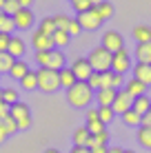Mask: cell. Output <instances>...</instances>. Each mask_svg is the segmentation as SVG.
Returning a JSON list of instances; mask_svg holds the SVG:
<instances>
[{
    "mask_svg": "<svg viewBox=\"0 0 151 153\" xmlns=\"http://www.w3.org/2000/svg\"><path fill=\"white\" fill-rule=\"evenodd\" d=\"M67 102L74 109H87L93 100V89L87 82H76L71 89H67Z\"/></svg>",
    "mask_w": 151,
    "mask_h": 153,
    "instance_id": "6da1fadb",
    "label": "cell"
},
{
    "mask_svg": "<svg viewBox=\"0 0 151 153\" xmlns=\"http://www.w3.org/2000/svg\"><path fill=\"white\" fill-rule=\"evenodd\" d=\"M111 58H113V53H109L105 47L100 45V47H93L91 49V53L87 56V60H89L93 71L105 73V71H111Z\"/></svg>",
    "mask_w": 151,
    "mask_h": 153,
    "instance_id": "7a4b0ae2",
    "label": "cell"
},
{
    "mask_svg": "<svg viewBox=\"0 0 151 153\" xmlns=\"http://www.w3.org/2000/svg\"><path fill=\"white\" fill-rule=\"evenodd\" d=\"M9 115H11V120L18 124V131H27L31 126V122H33L31 109H29V104H25V102H16L13 107H9Z\"/></svg>",
    "mask_w": 151,
    "mask_h": 153,
    "instance_id": "3957f363",
    "label": "cell"
},
{
    "mask_svg": "<svg viewBox=\"0 0 151 153\" xmlns=\"http://www.w3.org/2000/svg\"><path fill=\"white\" fill-rule=\"evenodd\" d=\"M36 76H38V89L40 91H45V93L58 91V87H60L58 71H51V69H47V67H42V69L36 71Z\"/></svg>",
    "mask_w": 151,
    "mask_h": 153,
    "instance_id": "277c9868",
    "label": "cell"
},
{
    "mask_svg": "<svg viewBox=\"0 0 151 153\" xmlns=\"http://www.w3.org/2000/svg\"><path fill=\"white\" fill-rule=\"evenodd\" d=\"M129 69H133V62H131V58H129V51L127 49H120V51H116L111 58V71L113 73H127Z\"/></svg>",
    "mask_w": 151,
    "mask_h": 153,
    "instance_id": "5b68a950",
    "label": "cell"
},
{
    "mask_svg": "<svg viewBox=\"0 0 151 153\" xmlns=\"http://www.w3.org/2000/svg\"><path fill=\"white\" fill-rule=\"evenodd\" d=\"M69 69L74 71V76H76L78 82H87L89 76L93 73V69H91V65H89L87 58H74V62L69 65Z\"/></svg>",
    "mask_w": 151,
    "mask_h": 153,
    "instance_id": "8992f818",
    "label": "cell"
},
{
    "mask_svg": "<svg viewBox=\"0 0 151 153\" xmlns=\"http://www.w3.org/2000/svg\"><path fill=\"white\" fill-rule=\"evenodd\" d=\"M102 47L109 51V53H116V51H120L124 49V40H122V36L118 33V31H113V29H107L105 33H102Z\"/></svg>",
    "mask_w": 151,
    "mask_h": 153,
    "instance_id": "52a82bcc",
    "label": "cell"
},
{
    "mask_svg": "<svg viewBox=\"0 0 151 153\" xmlns=\"http://www.w3.org/2000/svg\"><path fill=\"white\" fill-rule=\"evenodd\" d=\"M131 104H133V96L127 91V89H118L116 91V100H113V104H111V109H113V113H124V111H129L131 109Z\"/></svg>",
    "mask_w": 151,
    "mask_h": 153,
    "instance_id": "ba28073f",
    "label": "cell"
},
{
    "mask_svg": "<svg viewBox=\"0 0 151 153\" xmlns=\"http://www.w3.org/2000/svg\"><path fill=\"white\" fill-rule=\"evenodd\" d=\"M78 22H80V27H82V31H93V29H98L102 25V18L98 16V11L96 9H89V11H82V13H78Z\"/></svg>",
    "mask_w": 151,
    "mask_h": 153,
    "instance_id": "9c48e42d",
    "label": "cell"
},
{
    "mask_svg": "<svg viewBox=\"0 0 151 153\" xmlns=\"http://www.w3.org/2000/svg\"><path fill=\"white\" fill-rule=\"evenodd\" d=\"M33 22H36V16H33L31 9H20V11L13 16V25H16V29H20V31L31 29Z\"/></svg>",
    "mask_w": 151,
    "mask_h": 153,
    "instance_id": "30bf717a",
    "label": "cell"
},
{
    "mask_svg": "<svg viewBox=\"0 0 151 153\" xmlns=\"http://www.w3.org/2000/svg\"><path fill=\"white\" fill-rule=\"evenodd\" d=\"M31 45H33L36 51H51L54 49V40H51V36H45L42 31L36 29L33 36H31Z\"/></svg>",
    "mask_w": 151,
    "mask_h": 153,
    "instance_id": "8fae6325",
    "label": "cell"
},
{
    "mask_svg": "<svg viewBox=\"0 0 151 153\" xmlns=\"http://www.w3.org/2000/svg\"><path fill=\"white\" fill-rule=\"evenodd\" d=\"M25 51H27V45H25V40L20 38V36H11V40H9V49L7 53L13 58V60H22Z\"/></svg>",
    "mask_w": 151,
    "mask_h": 153,
    "instance_id": "7c38bea8",
    "label": "cell"
},
{
    "mask_svg": "<svg viewBox=\"0 0 151 153\" xmlns=\"http://www.w3.org/2000/svg\"><path fill=\"white\" fill-rule=\"evenodd\" d=\"M67 67V56L62 53L60 49H51V56H49V65H47V69L51 71H62Z\"/></svg>",
    "mask_w": 151,
    "mask_h": 153,
    "instance_id": "4fadbf2b",
    "label": "cell"
},
{
    "mask_svg": "<svg viewBox=\"0 0 151 153\" xmlns=\"http://www.w3.org/2000/svg\"><path fill=\"white\" fill-rule=\"evenodd\" d=\"M133 78H136V80H140L142 84H151V65H142V62H136V65H133Z\"/></svg>",
    "mask_w": 151,
    "mask_h": 153,
    "instance_id": "5bb4252c",
    "label": "cell"
},
{
    "mask_svg": "<svg viewBox=\"0 0 151 153\" xmlns=\"http://www.w3.org/2000/svg\"><path fill=\"white\" fill-rule=\"evenodd\" d=\"M136 62H142V65H151V42H142V45H136Z\"/></svg>",
    "mask_w": 151,
    "mask_h": 153,
    "instance_id": "9a60e30c",
    "label": "cell"
},
{
    "mask_svg": "<svg viewBox=\"0 0 151 153\" xmlns=\"http://www.w3.org/2000/svg\"><path fill=\"white\" fill-rule=\"evenodd\" d=\"M96 100H98V107H111L113 100H116V89H98Z\"/></svg>",
    "mask_w": 151,
    "mask_h": 153,
    "instance_id": "2e32d148",
    "label": "cell"
},
{
    "mask_svg": "<svg viewBox=\"0 0 151 153\" xmlns=\"http://www.w3.org/2000/svg\"><path fill=\"white\" fill-rule=\"evenodd\" d=\"M124 89H127L129 93H131L133 98H138V96H147V84H142L140 80H136V78H129L127 84H124Z\"/></svg>",
    "mask_w": 151,
    "mask_h": 153,
    "instance_id": "e0dca14e",
    "label": "cell"
},
{
    "mask_svg": "<svg viewBox=\"0 0 151 153\" xmlns=\"http://www.w3.org/2000/svg\"><path fill=\"white\" fill-rule=\"evenodd\" d=\"M29 71H31V69H29V65H27L25 60H16V62H13V67H11V71H9V76H11L13 80H18V82H20Z\"/></svg>",
    "mask_w": 151,
    "mask_h": 153,
    "instance_id": "ac0fdd59",
    "label": "cell"
},
{
    "mask_svg": "<svg viewBox=\"0 0 151 153\" xmlns=\"http://www.w3.org/2000/svg\"><path fill=\"white\" fill-rule=\"evenodd\" d=\"M131 109L136 113H140V115H144L151 109V98H149V93L147 96H138V98H133V104H131Z\"/></svg>",
    "mask_w": 151,
    "mask_h": 153,
    "instance_id": "d6986e66",
    "label": "cell"
},
{
    "mask_svg": "<svg viewBox=\"0 0 151 153\" xmlns=\"http://www.w3.org/2000/svg\"><path fill=\"white\" fill-rule=\"evenodd\" d=\"M133 40H138V45L151 42V27L149 25H136L133 27Z\"/></svg>",
    "mask_w": 151,
    "mask_h": 153,
    "instance_id": "ffe728a7",
    "label": "cell"
},
{
    "mask_svg": "<svg viewBox=\"0 0 151 153\" xmlns=\"http://www.w3.org/2000/svg\"><path fill=\"white\" fill-rule=\"evenodd\" d=\"M89 129L87 126H78L74 131V135H71V140H74V146H87V140H89Z\"/></svg>",
    "mask_w": 151,
    "mask_h": 153,
    "instance_id": "44dd1931",
    "label": "cell"
},
{
    "mask_svg": "<svg viewBox=\"0 0 151 153\" xmlns=\"http://www.w3.org/2000/svg\"><path fill=\"white\" fill-rule=\"evenodd\" d=\"M58 76H60V87H65V89H71L78 82L76 76H74V71H71L69 67H65L62 71H58Z\"/></svg>",
    "mask_w": 151,
    "mask_h": 153,
    "instance_id": "7402d4cb",
    "label": "cell"
},
{
    "mask_svg": "<svg viewBox=\"0 0 151 153\" xmlns=\"http://www.w3.org/2000/svg\"><path fill=\"white\" fill-rule=\"evenodd\" d=\"M120 118H122V122L127 124V126H142V115H140V113H136L133 109L124 111V113L120 115Z\"/></svg>",
    "mask_w": 151,
    "mask_h": 153,
    "instance_id": "603a6c76",
    "label": "cell"
},
{
    "mask_svg": "<svg viewBox=\"0 0 151 153\" xmlns=\"http://www.w3.org/2000/svg\"><path fill=\"white\" fill-rule=\"evenodd\" d=\"M93 146H109V131L98 133V135H89V140H87V149H93Z\"/></svg>",
    "mask_w": 151,
    "mask_h": 153,
    "instance_id": "cb8c5ba5",
    "label": "cell"
},
{
    "mask_svg": "<svg viewBox=\"0 0 151 153\" xmlns=\"http://www.w3.org/2000/svg\"><path fill=\"white\" fill-rule=\"evenodd\" d=\"M16 31V25H13V18L7 13H0V33H7V36H13Z\"/></svg>",
    "mask_w": 151,
    "mask_h": 153,
    "instance_id": "d4e9b609",
    "label": "cell"
},
{
    "mask_svg": "<svg viewBox=\"0 0 151 153\" xmlns=\"http://www.w3.org/2000/svg\"><path fill=\"white\" fill-rule=\"evenodd\" d=\"M51 40H54V49H65L71 42V36L67 33V31H56V33L51 36Z\"/></svg>",
    "mask_w": 151,
    "mask_h": 153,
    "instance_id": "484cf974",
    "label": "cell"
},
{
    "mask_svg": "<svg viewBox=\"0 0 151 153\" xmlns=\"http://www.w3.org/2000/svg\"><path fill=\"white\" fill-rule=\"evenodd\" d=\"M38 31H42L45 36H54L56 31V22H54V16H47V18L40 20V25H38Z\"/></svg>",
    "mask_w": 151,
    "mask_h": 153,
    "instance_id": "4316f807",
    "label": "cell"
},
{
    "mask_svg": "<svg viewBox=\"0 0 151 153\" xmlns=\"http://www.w3.org/2000/svg\"><path fill=\"white\" fill-rule=\"evenodd\" d=\"M20 87H22L25 91H33V89H38V76H36V71H29L27 76L20 80Z\"/></svg>",
    "mask_w": 151,
    "mask_h": 153,
    "instance_id": "83f0119b",
    "label": "cell"
},
{
    "mask_svg": "<svg viewBox=\"0 0 151 153\" xmlns=\"http://www.w3.org/2000/svg\"><path fill=\"white\" fill-rule=\"evenodd\" d=\"M93 9H96V11H98V16L102 18V22H105V20H109V18L113 16V11H116V9H113V4L109 2V0H105V2H100L98 7H93Z\"/></svg>",
    "mask_w": 151,
    "mask_h": 153,
    "instance_id": "f1b7e54d",
    "label": "cell"
},
{
    "mask_svg": "<svg viewBox=\"0 0 151 153\" xmlns=\"http://www.w3.org/2000/svg\"><path fill=\"white\" fill-rule=\"evenodd\" d=\"M138 142L144 149H151V126H138Z\"/></svg>",
    "mask_w": 151,
    "mask_h": 153,
    "instance_id": "f546056e",
    "label": "cell"
},
{
    "mask_svg": "<svg viewBox=\"0 0 151 153\" xmlns=\"http://www.w3.org/2000/svg\"><path fill=\"white\" fill-rule=\"evenodd\" d=\"M2 102H4V104H9V107H13L16 102H20V98H18V91H16L13 87H7V89H2Z\"/></svg>",
    "mask_w": 151,
    "mask_h": 153,
    "instance_id": "4dcf8cb0",
    "label": "cell"
},
{
    "mask_svg": "<svg viewBox=\"0 0 151 153\" xmlns=\"http://www.w3.org/2000/svg\"><path fill=\"white\" fill-rule=\"evenodd\" d=\"M98 118H100V122L107 126V124H111V122H113L116 113H113V109H111V107H98Z\"/></svg>",
    "mask_w": 151,
    "mask_h": 153,
    "instance_id": "1f68e13d",
    "label": "cell"
},
{
    "mask_svg": "<svg viewBox=\"0 0 151 153\" xmlns=\"http://www.w3.org/2000/svg\"><path fill=\"white\" fill-rule=\"evenodd\" d=\"M0 129L7 133V138H9V135H13V133H18V124L11 120V115H9V118H4V120H0Z\"/></svg>",
    "mask_w": 151,
    "mask_h": 153,
    "instance_id": "d6a6232c",
    "label": "cell"
},
{
    "mask_svg": "<svg viewBox=\"0 0 151 153\" xmlns=\"http://www.w3.org/2000/svg\"><path fill=\"white\" fill-rule=\"evenodd\" d=\"M69 20H71V16H67V13H56L54 16V22H56V29L58 31H67Z\"/></svg>",
    "mask_w": 151,
    "mask_h": 153,
    "instance_id": "836d02e7",
    "label": "cell"
},
{
    "mask_svg": "<svg viewBox=\"0 0 151 153\" xmlns=\"http://www.w3.org/2000/svg\"><path fill=\"white\" fill-rule=\"evenodd\" d=\"M20 9H22V7H20V2H18V0H4L2 11L7 13V16H11V18H13V16L20 11Z\"/></svg>",
    "mask_w": 151,
    "mask_h": 153,
    "instance_id": "e575fe53",
    "label": "cell"
},
{
    "mask_svg": "<svg viewBox=\"0 0 151 153\" xmlns=\"http://www.w3.org/2000/svg\"><path fill=\"white\" fill-rule=\"evenodd\" d=\"M13 58L9 56V53H0V73H9L11 71V67H13Z\"/></svg>",
    "mask_w": 151,
    "mask_h": 153,
    "instance_id": "d590c367",
    "label": "cell"
},
{
    "mask_svg": "<svg viewBox=\"0 0 151 153\" xmlns=\"http://www.w3.org/2000/svg\"><path fill=\"white\" fill-rule=\"evenodd\" d=\"M85 126L89 129V133L91 135H98V133H105V124L100 122V120H91V122H85Z\"/></svg>",
    "mask_w": 151,
    "mask_h": 153,
    "instance_id": "8d00e7d4",
    "label": "cell"
},
{
    "mask_svg": "<svg viewBox=\"0 0 151 153\" xmlns=\"http://www.w3.org/2000/svg\"><path fill=\"white\" fill-rule=\"evenodd\" d=\"M71 7H74L78 13H82V11H89L93 4H91V0H71Z\"/></svg>",
    "mask_w": 151,
    "mask_h": 153,
    "instance_id": "74e56055",
    "label": "cell"
},
{
    "mask_svg": "<svg viewBox=\"0 0 151 153\" xmlns=\"http://www.w3.org/2000/svg\"><path fill=\"white\" fill-rule=\"evenodd\" d=\"M124 84H127V80H124L122 73H113L111 71V87L118 91V89H124Z\"/></svg>",
    "mask_w": 151,
    "mask_h": 153,
    "instance_id": "f35d334b",
    "label": "cell"
},
{
    "mask_svg": "<svg viewBox=\"0 0 151 153\" xmlns=\"http://www.w3.org/2000/svg\"><path fill=\"white\" fill-rule=\"evenodd\" d=\"M67 33H69V36H78V33H82V27H80V22H78V18H71V20H69Z\"/></svg>",
    "mask_w": 151,
    "mask_h": 153,
    "instance_id": "ab89813d",
    "label": "cell"
},
{
    "mask_svg": "<svg viewBox=\"0 0 151 153\" xmlns=\"http://www.w3.org/2000/svg\"><path fill=\"white\" fill-rule=\"evenodd\" d=\"M49 56H51V51H36V62L40 65V69L49 65Z\"/></svg>",
    "mask_w": 151,
    "mask_h": 153,
    "instance_id": "60d3db41",
    "label": "cell"
},
{
    "mask_svg": "<svg viewBox=\"0 0 151 153\" xmlns=\"http://www.w3.org/2000/svg\"><path fill=\"white\" fill-rule=\"evenodd\" d=\"M100 89H113L111 87V71L100 73Z\"/></svg>",
    "mask_w": 151,
    "mask_h": 153,
    "instance_id": "b9f144b4",
    "label": "cell"
},
{
    "mask_svg": "<svg viewBox=\"0 0 151 153\" xmlns=\"http://www.w3.org/2000/svg\"><path fill=\"white\" fill-rule=\"evenodd\" d=\"M87 84H89L91 89H96V91H98V89H100V73L93 71L91 76H89V80H87Z\"/></svg>",
    "mask_w": 151,
    "mask_h": 153,
    "instance_id": "7bdbcfd3",
    "label": "cell"
},
{
    "mask_svg": "<svg viewBox=\"0 0 151 153\" xmlns=\"http://www.w3.org/2000/svg\"><path fill=\"white\" fill-rule=\"evenodd\" d=\"M9 40H11V36L0 33V53H7V49H9Z\"/></svg>",
    "mask_w": 151,
    "mask_h": 153,
    "instance_id": "ee69618b",
    "label": "cell"
},
{
    "mask_svg": "<svg viewBox=\"0 0 151 153\" xmlns=\"http://www.w3.org/2000/svg\"><path fill=\"white\" fill-rule=\"evenodd\" d=\"M91 120H100V118H98V107L96 109H89V111L85 113V122H91Z\"/></svg>",
    "mask_w": 151,
    "mask_h": 153,
    "instance_id": "f6af8a7d",
    "label": "cell"
},
{
    "mask_svg": "<svg viewBox=\"0 0 151 153\" xmlns=\"http://www.w3.org/2000/svg\"><path fill=\"white\" fill-rule=\"evenodd\" d=\"M4 118H9V104L0 102V120H4Z\"/></svg>",
    "mask_w": 151,
    "mask_h": 153,
    "instance_id": "bcb514c9",
    "label": "cell"
},
{
    "mask_svg": "<svg viewBox=\"0 0 151 153\" xmlns=\"http://www.w3.org/2000/svg\"><path fill=\"white\" fill-rule=\"evenodd\" d=\"M69 153H91V149H87V146H71Z\"/></svg>",
    "mask_w": 151,
    "mask_h": 153,
    "instance_id": "7dc6e473",
    "label": "cell"
},
{
    "mask_svg": "<svg viewBox=\"0 0 151 153\" xmlns=\"http://www.w3.org/2000/svg\"><path fill=\"white\" fill-rule=\"evenodd\" d=\"M142 126H151V109L142 115Z\"/></svg>",
    "mask_w": 151,
    "mask_h": 153,
    "instance_id": "c3c4849f",
    "label": "cell"
},
{
    "mask_svg": "<svg viewBox=\"0 0 151 153\" xmlns=\"http://www.w3.org/2000/svg\"><path fill=\"white\" fill-rule=\"evenodd\" d=\"M109 151V146H93L91 153H107Z\"/></svg>",
    "mask_w": 151,
    "mask_h": 153,
    "instance_id": "681fc988",
    "label": "cell"
},
{
    "mask_svg": "<svg viewBox=\"0 0 151 153\" xmlns=\"http://www.w3.org/2000/svg\"><path fill=\"white\" fill-rule=\"evenodd\" d=\"M107 153H124V149H122V146H109Z\"/></svg>",
    "mask_w": 151,
    "mask_h": 153,
    "instance_id": "f907efd6",
    "label": "cell"
},
{
    "mask_svg": "<svg viewBox=\"0 0 151 153\" xmlns=\"http://www.w3.org/2000/svg\"><path fill=\"white\" fill-rule=\"evenodd\" d=\"M22 9H29V4H33V0H18Z\"/></svg>",
    "mask_w": 151,
    "mask_h": 153,
    "instance_id": "816d5d0a",
    "label": "cell"
},
{
    "mask_svg": "<svg viewBox=\"0 0 151 153\" xmlns=\"http://www.w3.org/2000/svg\"><path fill=\"white\" fill-rule=\"evenodd\" d=\"M4 140H7V133H4V131L0 129V144H4Z\"/></svg>",
    "mask_w": 151,
    "mask_h": 153,
    "instance_id": "f5cc1de1",
    "label": "cell"
},
{
    "mask_svg": "<svg viewBox=\"0 0 151 153\" xmlns=\"http://www.w3.org/2000/svg\"><path fill=\"white\" fill-rule=\"evenodd\" d=\"M100 2H105V0H91V4H93V7H98Z\"/></svg>",
    "mask_w": 151,
    "mask_h": 153,
    "instance_id": "db71d44e",
    "label": "cell"
},
{
    "mask_svg": "<svg viewBox=\"0 0 151 153\" xmlns=\"http://www.w3.org/2000/svg\"><path fill=\"white\" fill-rule=\"evenodd\" d=\"M45 153H60V151H58V149H47Z\"/></svg>",
    "mask_w": 151,
    "mask_h": 153,
    "instance_id": "11a10c76",
    "label": "cell"
},
{
    "mask_svg": "<svg viewBox=\"0 0 151 153\" xmlns=\"http://www.w3.org/2000/svg\"><path fill=\"white\" fill-rule=\"evenodd\" d=\"M2 7H4V0H0V11H2Z\"/></svg>",
    "mask_w": 151,
    "mask_h": 153,
    "instance_id": "9f6ffc18",
    "label": "cell"
},
{
    "mask_svg": "<svg viewBox=\"0 0 151 153\" xmlns=\"http://www.w3.org/2000/svg\"><path fill=\"white\" fill-rule=\"evenodd\" d=\"M0 102H2V89H0Z\"/></svg>",
    "mask_w": 151,
    "mask_h": 153,
    "instance_id": "6f0895ef",
    "label": "cell"
},
{
    "mask_svg": "<svg viewBox=\"0 0 151 153\" xmlns=\"http://www.w3.org/2000/svg\"><path fill=\"white\" fill-rule=\"evenodd\" d=\"M124 153H136V151H131V149H129V151H124Z\"/></svg>",
    "mask_w": 151,
    "mask_h": 153,
    "instance_id": "680465c9",
    "label": "cell"
},
{
    "mask_svg": "<svg viewBox=\"0 0 151 153\" xmlns=\"http://www.w3.org/2000/svg\"><path fill=\"white\" fill-rule=\"evenodd\" d=\"M0 13H2V11H0Z\"/></svg>",
    "mask_w": 151,
    "mask_h": 153,
    "instance_id": "91938a15",
    "label": "cell"
}]
</instances>
